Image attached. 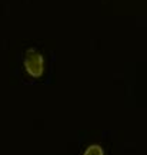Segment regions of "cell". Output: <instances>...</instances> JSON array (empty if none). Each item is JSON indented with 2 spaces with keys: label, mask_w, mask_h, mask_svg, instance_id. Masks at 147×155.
<instances>
[{
  "label": "cell",
  "mask_w": 147,
  "mask_h": 155,
  "mask_svg": "<svg viewBox=\"0 0 147 155\" xmlns=\"http://www.w3.org/2000/svg\"><path fill=\"white\" fill-rule=\"evenodd\" d=\"M24 68L32 78H40L44 72L43 55L34 49H29L24 56Z\"/></svg>",
  "instance_id": "1"
},
{
  "label": "cell",
  "mask_w": 147,
  "mask_h": 155,
  "mask_svg": "<svg viewBox=\"0 0 147 155\" xmlns=\"http://www.w3.org/2000/svg\"><path fill=\"white\" fill-rule=\"evenodd\" d=\"M83 155H104V150L100 145H90L86 148Z\"/></svg>",
  "instance_id": "2"
}]
</instances>
